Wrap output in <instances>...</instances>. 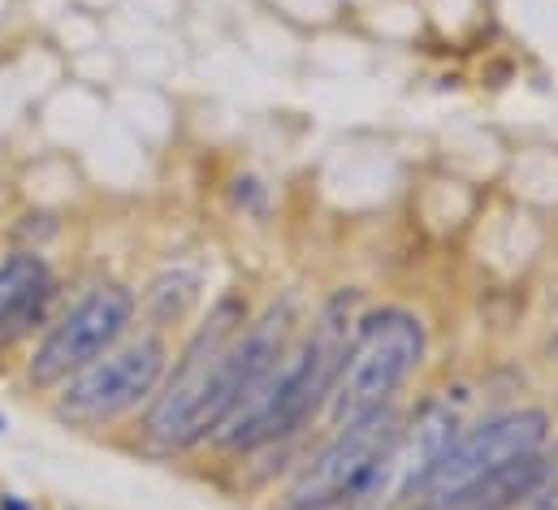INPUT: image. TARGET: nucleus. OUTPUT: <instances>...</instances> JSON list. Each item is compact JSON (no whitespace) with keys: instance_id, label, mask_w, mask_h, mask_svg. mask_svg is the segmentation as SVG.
<instances>
[{"instance_id":"nucleus-1","label":"nucleus","mask_w":558,"mask_h":510,"mask_svg":"<svg viewBox=\"0 0 558 510\" xmlns=\"http://www.w3.org/2000/svg\"><path fill=\"white\" fill-rule=\"evenodd\" d=\"M351 333H355V294L342 290L325 303L307 342L294 355H281L278 364L252 385V393L217 428V441L230 450H256V446H274L281 437L299 433L316 415V406L333 393Z\"/></svg>"},{"instance_id":"nucleus-2","label":"nucleus","mask_w":558,"mask_h":510,"mask_svg":"<svg viewBox=\"0 0 558 510\" xmlns=\"http://www.w3.org/2000/svg\"><path fill=\"white\" fill-rule=\"evenodd\" d=\"M420 355H424V325L412 312L386 307V312L364 316L351 333L342 373H338V385L329 393L333 424L342 428L368 411L390 406L395 389L416 373Z\"/></svg>"},{"instance_id":"nucleus-3","label":"nucleus","mask_w":558,"mask_h":510,"mask_svg":"<svg viewBox=\"0 0 558 510\" xmlns=\"http://www.w3.org/2000/svg\"><path fill=\"white\" fill-rule=\"evenodd\" d=\"M135 320V294L118 281L92 286L35 347V355L26 360V381L35 389H52L65 385L74 373H83L87 364H96L100 355H109L118 347V338L131 329Z\"/></svg>"},{"instance_id":"nucleus-4","label":"nucleus","mask_w":558,"mask_h":510,"mask_svg":"<svg viewBox=\"0 0 558 510\" xmlns=\"http://www.w3.org/2000/svg\"><path fill=\"white\" fill-rule=\"evenodd\" d=\"M395 433H399V415L390 406L342 424L338 437L299 472V481L290 485V502L286 507L355 510L364 502V489H368L381 454L390 450Z\"/></svg>"},{"instance_id":"nucleus-5","label":"nucleus","mask_w":558,"mask_h":510,"mask_svg":"<svg viewBox=\"0 0 558 510\" xmlns=\"http://www.w3.org/2000/svg\"><path fill=\"white\" fill-rule=\"evenodd\" d=\"M160 377H165V342L135 338L122 351H109L96 364H87L83 373H74L57 398V415L70 424H83V428L109 424V420L135 411L160 385Z\"/></svg>"},{"instance_id":"nucleus-6","label":"nucleus","mask_w":558,"mask_h":510,"mask_svg":"<svg viewBox=\"0 0 558 510\" xmlns=\"http://www.w3.org/2000/svg\"><path fill=\"white\" fill-rule=\"evenodd\" d=\"M290 325H294V303H278L256 325L239 329V338L221 351V360H217V368L208 377V389H204V398H199V406L191 415L186 446H199L208 433H217L234 415V406L252 393V385L286 355Z\"/></svg>"},{"instance_id":"nucleus-7","label":"nucleus","mask_w":558,"mask_h":510,"mask_svg":"<svg viewBox=\"0 0 558 510\" xmlns=\"http://www.w3.org/2000/svg\"><path fill=\"white\" fill-rule=\"evenodd\" d=\"M243 320H247V307H243L239 294H226V299L208 312V320H204L199 333L186 342V351H182L173 377L165 385V393L156 398V406H151V415H147V437H156V441L169 446V450H186L191 415H195V406H199V398H204V389H208V377H213L221 351L239 338Z\"/></svg>"},{"instance_id":"nucleus-8","label":"nucleus","mask_w":558,"mask_h":510,"mask_svg":"<svg viewBox=\"0 0 558 510\" xmlns=\"http://www.w3.org/2000/svg\"><path fill=\"white\" fill-rule=\"evenodd\" d=\"M459 441V415L450 402H424L408 424H399L390 450L381 454L368 489H364V510H390L403 502H416L446 450Z\"/></svg>"},{"instance_id":"nucleus-9","label":"nucleus","mask_w":558,"mask_h":510,"mask_svg":"<svg viewBox=\"0 0 558 510\" xmlns=\"http://www.w3.org/2000/svg\"><path fill=\"white\" fill-rule=\"evenodd\" d=\"M550 437V420L546 411H511V415H498L481 428H472L468 437H459L446 459L437 463V472L428 476V485L420 489V502H437V498H450L476 481H485L489 472L524 459V454H537Z\"/></svg>"},{"instance_id":"nucleus-10","label":"nucleus","mask_w":558,"mask_h":510,"mask_svg":"<svg viewBox=\"0 0 558 510\" xmlns=\"http://www.w3.org/2000/svg\"><path fill=\"white\" fill-rule=\"evenodd\" d=\"M57 294V277L44 255L13 252L0 259V355L22 342L35 325H44L48 303Z\"/></svg>"},{"instance_id":"nucleus-11","label":"nucleus","mask_w":558,"mask_h":510,"mask_svg":"<svg viewBox=\"0 0 558 510\" xmlns=\"http://www.w3.org/2000/svg\"><path fill=\"white\" fill-rule=\"evenodd\" d=\"M199 299V277L186 272V268H173V272H160L147 290H143V307L156 325H169V320H182L191 312V303Z\"/></svg>"},{"instance_id":"nucleus-12","label":"nucleus","mask_w":558,"mask_h":510,"mask_svg":"<svg viewBox=\"0 0 558 510\" xmlns=\"http://www.w3.org/2000/svg\"><path fill=\"white\" fill-rule=\"evenodd\" d=\"M524 510H558V481H550V485H542L529 502H524Z\"/></svg>"},{"instance_id":"nucleus-13","label":"nucleus","mask_w":558,"mask_h":510,"mask_svg":"<svg viewBox=\"0 0 558 510\" xmlns=\"http://www.w3.org/2000/svg\"><path fill=\"white\" fill-rule=\"evenodd\" d=\"M0 510H35L26 498H17V494H0Z\"/></svg>"},{"instance_id":"nucleus-14","label":"nucleus","mask_w":558,"mask_h":510,"mask_svg":"<svg viewBox=\"0 0 558 510\" xmlns=\"http://www.w3.org/2000/svg\"><path fill=\"white\" fill-rule=\"evenodd\" d=\"M4 433H9V420H4V411H0V437H4Z\"/></svg>"},{"instance_id":"nucleus-15","label":"nucleus","mask_w":558,"mask_h":510,"mask_svg":"<svg viewBox=\"0 0 558 510\" xmlns=\"http://www.w3.org/2000/svg\"><path fill=\"white\" fill-rule=\"evenodd\" d=\"M412 510H433V507H424V502H416V507H412Z\"/></svg>"}]
</instances>
